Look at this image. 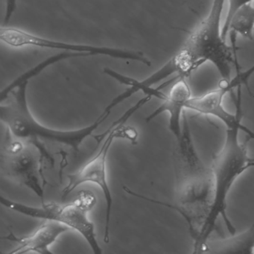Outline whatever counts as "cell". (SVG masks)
Here are the masks:
<instances>
[{
    "label": "cell",
    "mask_w": 254,
    "mask_h": 254,
    "mask_svg": "<svg viewBox=\"0 0 254 254\" xmlns=\"http://www.w3.org/2000/svg\"><path fill=\"white\" fill-rule=\"evenodd\" d=\"M176 142V187L173 204L145 197L127 187H123V190L130 195L178 212L188 226L194 253L200 246L212 211L214 184L211 168L203 163L194 146L186 112L183 119L182 134Z\"/></svg>",
    "instance_id": "obj_1"
},
{
    "label": "cell",
    "mask_w": 254,
    "mask_h": 254,
    "mask_svg": "<svg viewBox=\"0 0 254 254\" xmlns=\"http://www.w3.org/2000/svg\"><path fill=\"white\" fill-rule=\"evenodd\" d=\"M26 81L14 89L6 99V104L0 106V119L8 128V133L14 139L42 144L41 141L70 147L78 151L87 138L93 136V132L109 117L111 110L105 108L94 123L76 130H63L46 127L32 115L27 101Z\"/></svg>",
    "instance_id": "obj_2"
},
{
    "label": "cell",
    "mask_w": 254,
    "mask_h": 254,
    "mask_svg": "<svg viewBox=\"0 0 254 254\" xmlns=\"http://www.w3.org/2000/svg\"><path fill=\"white\" fill-rule=\"evenodd\" d=\"M240 132L239 129H227L224 144L212 159L210 168L213 176V205L200 246L194 254H199L209 239L219 217L222 218L229 233H236V227L227 215V197L238 178L248 169L254 168V158L249 155L247 148L250 139L247 138L245 142H241Z\"/></svg>",
    "instance_id": "obj_3"
},
{
    "label": "cell",
    "mask_w": 254,
    "mask_h": 254,
    "mask_svg": "<svg viewBox=\"0 0 254 254\" xmlns=\"http://www.w3.org/2000/svg\"><path fill=\"white\" fill-rule=\"evenodd\" d=\"M152 98L145 96L136 105L130 108L121 118L119 119L102 134L93 136L98 145L104 139L103 144L96 155L89 160L78 172L68 175L67 185L64 189L62 200H64L77 187L84 184H93L99 187L105 200V222L104 242H110V224L113 206V196L108 181L107 160L111 145L116 139H127L133 144L137 142L138 132L134 127L124 126L127 120L139 108L149 102Z\"/></svg>",
    "instance_id": "obj_4"
},
{
    "label": "cell",
    "mask_w": 254,
    "mask_h": 254,
    "mask_svg": "<svg viewBox=\"0 0 254 254\" xmlns=\"http://www.w3.org/2000/svg\"><path fill=\"white\" fill-rule=\"evenodd\" d=\"M226 0H212L206 17L190 34L181 49L196 69L206 62L214 65L224 81L231 80L234 53L223 38L221 17Z\"/></svg>",
    "instance_id": "obj_5"
},
{
    "label": "cell",
    "mask_w": 254,
    "mask_h": 254,
    "mask_svg": "<svg viewBox=\"0 0 254 254\" xmlns=\"http://www.w3.org/2000/svg\"><path fill=\"white\" fill-rule=\"evenodd\" d=\"M0 203L5 208L25 216L55 221L66 226L79 233L95 254H102V250L96 236L94 224L87 216L95 205L96 197L89 190H82L70 203H42L41 206H29L0 196Z\"/></svg>",
    "instance_id": "obj_6"
},
{
    "label": "cell",
    "mask_w": 254,
    "mask_h": 254,
    "mask_svg": "<svg viewBox=\"0 0 254 254\" xmlns=\"http://www.w3.org/2000/svg\"><path fill=\"white\" fill-rule=\"evenodd\" d=\"M248 81L249 75L239 71L230 81L221 80L215 90L190 98L186 109L215 117L224 123L227 129H239L248 139H254V131L242 123V87H248Z\"/></svg>",
    "instance_id": "obj_7"
},
{
    "label": "cell",
    "mask_w": 254,
    "mask_h": 254,
    "mask_svg": "<svg viewBox=\"0 0 254 254\" xmlns=\"http://www.w3.org/2000/svg\"><path fill=\"white\" fill-rule=\"evenodd\" d=\"M10 136L1 154V168L8 178L27 187L44 203V187L47 181L43 175L42 151L35 144Z\"/></svg>",
    "instance_id": "obj_8"
},
{
    "label": "cell",
    "mask_w": 254,
    "mask_h": 254,
    "mask_svg": "<svg viewBox=\"0 0 254 254\" xmlns=\"http://www.w3.org/2000/svg\"><path fill=\"white\" fill-rule=\"evenodd\" d=\"M0 40L13 48L35 47L50 50H61L71 53H82L88 56H103L120 60L132 61L139 62L148 66L151 65L149 59L142 52L63 42L38 36L18 28L2 26L0 29Z\"/></svg>",
    "instance_id": "obj_9"
},
{
    "label": "cell",
    "mask_w": 254,
    "mask_h": 254,
    "mask_svg": "<svg viewBox=\"0 0 254 254\" xmlns=\"http://www.w3.org/2000/svg\"><path fill=\"white\" fill-rule=\"evenodd\" d=\"M191 90L185 78H178L173 84L169 94L163 100V103L154 112L147 117L146 122L149 123L163 113L169 114V128L175 139L178 140L182 134L183 119L186 111V105L190 100Z\"/></svg>",
    "instance_id": "obj_10"
},
{
    "label": "cell",
    "mask_w": 254,
    "mask_h": 254,
    "mask_svg": "<svg viewBox=\"0 0 254 254\" xmlns=\"http://www.w3.org/2000/svg\"><path fill=\"white\" fill-rule=\"evenodd\" d=\"M69 230L70 229L69 227L63 224L47 221L29 236H17L11 232L8 236H3L2 239L17 244V246L8 253L9 254H26L29 252H36L41 254H52L50 247L57 240L61 235Z\"/></svg>",
    "instance_id": "obj_11"
},
{
    "label": "cell",
    "mask_w": 254,
    "mask_h": 254,
    "mask_svg": "<svg viewBox=\"0 0 254 254\" xmlns=\"http://www.w3.org/2000/svg\"><path fill=\"white\" fill-rule=\"evenodd\" d=\"M254 254V224L242 233L224 239H208L199 254Z\"/></svg>",
    "instance_id": "obj_12"
},
{
    "label": "cell",
    "mask_w": 254,
    "mask_h": 254,
    "mask_svg": "<svg viewBox=\"0 0 254 254\" xmlns=\"http://www.w3.org/2000/svg\"><path fill=\"white\" fill-rule=\"evenodd\" d=\"M82 57H89V56L87 55L82 54V53H71V52L65 51L56 55V56L48 58V59L44 60V62H41L36 66L32 67V69L22 74L20 76L17 77L11 84H8L5 89H3L2 92H1V94H0V102L2 103L14 89L17 88L18 86H20L23 83L30 81L32 78H35V76L39 75L41 72L45 70L49 66H52V65L58 63V62H62V61L73 59V58Z\"/></svg>",
    "instance_id": "obj_13"
},
{
    "label": "cell",
    "mask_w": 254,
    "mask_h": 254,
    "mask_svg": "<svg viewBox=\"0 0 254 254\" xmlns=\"http://www.w3.org/2000/svg\"><path fill=\"white\" fill-rule=\"evenodd\" d=\"M230 32L239 34L246 39L254 40V5L253 2L244 5L236 11L230 21Z\"/></svg>",
    "instance_id": "obj_14"
},
{
    "label": "cell",
    "mask_w": 254,
    "mask_h": 254,
    "mask_svg": "<svg viewBox=\"0 0 254 254\" xmlns=\"http://www.w3.org/2000/svg\"><path fill=\"white\" fill-rule=\"evenodd\" d=\"M227 1H228V10H227L225 21L222 27V37L225 41H227V35L230 32V23L233 15L239 8L247 4L254 2V0H227Z\"/></svg>",
    "instance_id": "obj_15"
},
{
    "label": "cell",
    "mask_w": 254,
    "mask_h": 254,
    "mask_svg": "<svg viewBox=\"0 0 254 254\" xmlns=\"http://www.w3.org/2000/svg\"><path fill=\"white\" fill-rule=\"evenodd\" d=\"M17 0H6V8H5V14L4 17V23L8 24L17 8Z\"/></svg>",
    "instance_id": "obj_16"
}]
</instances>
